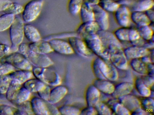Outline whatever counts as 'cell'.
Returning <instances> with one entry per match:
<instances>
[{"mask_svg":"<svg viewBox=\"0 0 154 115\" xmlns=\"http://www.w3.org/2000/svg\"><path fill=\"white\" fill-rule=\"evenodd\" d=\"M101 93L93 84L87 86L85 93V99L88 106L95 107L100 99Z\"/></svg>","mask_w":154,"mask_h":115,"instance_id":"obj_17","label":"cell"},{"mask_svg":"<svg viewBox=\"0 0 154 115\" xmlns=\"http://www.w3.org/2000/svg\"><path fill=\"white\" fill-rule=\"evenodd\" d=\"M113 33L120 42L128 41L131 42L140 37L137 29L129 27H121L117 29Z\"/></svg>","mask_w":154,"mask_h":115,"instance_id":"obj_10","label":"cell"},{"mask_svg":"<svg viewBox=\"0 0 154 115\" xmlns=\"http://www.w3.org/2000/svg\"><path fill=\"white\" fill-rule=\"evenodd\" d=\"M106 49L110 53V62L117 69L126 70L128 68V60L123 52L122 46L112 44Z\"/></svg>","mask_w":154,"mask_h":115,"instance_id":"obj_4","label":"cell"},{"mask_svg":"<svg viewBox=\"0 0 154 115\" xmlns=\"http://www.w3.org/2000/svg\"><path fill=\"white\" fill-rule=\"evenodd\" d=\"M136 29L140 37L145 40H149L154 36V29L149 25L137 26Z\"/></svg>","mask_w":154,"mask_h":115,"instance_id":"obj_37","label":"cell"},{"mask_svg":"<svg viewBox=\"0 0 154 115\" xmlns=\"http://www.w3.org/2000/svg\"><path fill=\"white\" fill-rule=\"evenodd\" d=\"M100 1V0H85L84 1L92 6L99 4Z\"/></svg>","mask_w":154,"mask_h":115,"instance_id":"obj_58","label":"cell"},{"mask_svg":"<svg viewBox=\"0 0 154 115\" xmlns=\"http://www.w3.org/2000/svg\"><path fill=\"white\" fill-rule=\"evenodd\" d=\"M140 105L143 109L151 115L154 113V100L152 97H145L140 101Z\"/></svg>","mask_w":154,"mask_h":115,"instance_id":"obj_42","label":"cell"},{"mask_svg":"<svg viewBox=\"0 0 154 115\" xmlns=\"http://www.w3.org/2000/svg\"><path fill=\"white\" fill-rule=\"evenodd\" d=\"M96 33L100 37L105 47H107L109 45L112 44L122 46L121 42L117 38L113 32L109 31L108 30L100 29Z\"/></svg>","mask_w":154,"mask_h":115,"instance_id":"obj_21","label":"cell"},{"mask_svg":"<svg viewBox=\"0 0 154 115\" xmlns=\"http://www.w3.org/2000/svg\"><path fill=\"white\" fill-rule=\"evenodd\" d=\"M16 70V68L10 64L6 62L0 63V76L8 75Z\"/></svg>","mask_w":154,"mask_h":115,"instance_id":"obj_46","label":"cell"},{"mask_svg":"<svg viewBox=\"0 0 154 115\" xmlns=\"http://www.w3.org/2000/svg\"><path fill=\"white\" fill-rule=\"evenodd\" d=\"M58 111L61 115H79L81 110L77 107L70 105H63L58 108Z\"/></svg>","mask_w":154,"mask_h":115,"instance_id":"obj_39","label":"cell"},{"mask_svg":"<svg viewBox=\"0 0 154 115\" xmlns=\"http://www.w3.org/2000/svg\"><path fill=\"white\" fill-rule=\"evenodd\" d=\"M46 102L40 97H34L31 99L30 105L34 115H50Z\"/></svg>","mask_w":154,"mask_h":115,"instance_id":"obj_15","label":"cell"},{"mask_svg":"<svg viewBox=\"0 0 154 115\" xmlns=\"http://www.w3.org/2000/svg\"><path fill=\"white\" fill-rule=\"evenodd\" d=\"M131 20L137 26L148 25L151 22L143 12L132 11L131 13Z\"/></svg>","mask_w":154,"mask_h":115,"instance_id":"obj_28","label":"cell"},{"mask_svg":"<svg viewBox=\"0 0 154 115\" xmlns=\"http://www.w3.org/2000/svg\"><path fill=\"white\" fill-rule=\"evenodd\" d=\"M46 84L37 78H32L29 79L22 84L29 92L32 93H38L45 86Z\"/></svg>","mask_w":154,"mask_h":115,"instance_id":"obj_27","label":"cell"},{"mask_svg":"<svg viewBox=\"0 0 154 115\" xmlns=\"http://www.w3.org/2000/svg\"><path fill=\"white\" fill-rule=\"evenodd\" d=\"M99 5L107 12L114 13L120 6L118 1L113 0H100Z\"/></svg>","mask_w":154,"mask_h":115,"instance_id":"obj_35","label":"cell"},{"mask_svg":"<svg viewBox=\"0 0 154 115\" xmlns=\"http://www.w3.org/2000/svg\"><path fill=\"white\" fill-rule=\"evenodd\" d=\"M12 79L9 74L0 76V93L5 94L9 86L10 85Z\"/></svg>","mask_w":154,"mask_h":115,"instance_id":"obj_44","label":"cell"},{"mask_svg":"<svg viewBox=\"0 0 154 115\" xmlns=\"http://www.w3.org/2000/svg\"><path fill=\"white\" fill-rule=\"evenodd\" d=\"M24 23L22 18L15 17V19L9 28V35L11 48V49L18 50V46L24 39Z\"/></svg>","mask_w":154,"mask_h":115,"instance_id":"obj_5","label":"cell"},{"mask_svg":"<svg viewBox=\"0 0 154 115\" xmlns=\"http://www.w3.org/2000/svg\"><path fill=\"white\" fill-rule=\"evenodd\" d=\"M146 41L147 40L143 39L141 38V37H140L139 38L136 40L131 41V43L132 44V46H136L142 47L144 48Z\"/></svg>","mask_w":154,"mask_h":115,"instance_id":"obj_53","label":"cell"},{"mask_svg":"<svg viewBox=\"0 0 154 115\" xmlns=\"http://www.w3.org/2000/svg\"><path fill=\"white\" fill-rule=\"evenodd\" d=\"M108 105L111 109L113 115H130L131 112L121 103L118 99H114L108 102Z\"/></svg>","mask_w":154,"mask_h":115,"instance_id":"obj_26","label":"cell"},{"mask_svg":"<svg viewBox=\"0 0 154 115\" xmlns=\"http://www.w3.org/2000/svg\"><path fill=\"white\" fill-rule=\"evenodd\" d=\"M94 108L97 111V115H113V112L109 106L108 104H106L100 101L99 102L95 105Z\"/></svg>","mask_w":154,"mask_h":115,"instance_id":"obj_41","label":"cell"},{"mask_svg":"<svg viewBox=\"0 0 154 115\" xmlns=\"http://www.w3.org/2000/svg\"><path fill=\"white\" fill-rule=\"evenodd\" d=\"M4 62L8 63L19 70L32 71L33 66L26 58L20 52H14L8 55Z\"/></svg>","mask_w":154,"mask_h":115,"instance_id":"obj_7","label":"cell"},{"mask_svg":"<svg viewBox=\"0 0 154 115\" xmlns=\"http://www.w3.org/2000/svg\"><path fill=\"white\" fill-rule=\"evenodd\" d=\"M92 70L97 79H107L111 81H116L119 79L117 68L109 61H104L99 57L93 61Z\"/></svg>","mask_w":154,"mask_h":115,"instance_id":"obj_1","label":"cell"},{"mask_svg":"<svg viewBox=\"0 0 154 115\" xmlns=\"http://www.w3.org/2000/svg\"><path fill=\"white\" fill-rule=\"evenodd\" d=\"M92 7L94 13V21L99 25L100 29L108 30L109 27L108 12L103 9L99 4L93 5Z\"/></svg>","mask_w":154,"mask_h":115,"instance_id":"obj_11","label":"cell"},{"mask_svg":"<svg viewBox=\"0 0 154 115\" xmlns=\"http://www.w3.org/2000/svg\"><path fill=\"white\" fill-rule=\"evenodd\" d=\"M118 99L131 112L141 107L140 101L131 93L121 96Z\"/></svg>","mask_w":154,"mask_h":115,"instance_id":"obj_18","label":"cell"},{"mask_svg":"<svg viewBox=\"0 0 154 115\" xmlns=\"http://www.w3.org/2000/svg\"><path fill=\"white\" fill-rule=\"evenodd\" d=\"M154 0H140L132 5L131 10L135 11L144 12L153 8Z\"/></svg>","mask_w":154,"mask_h":115,"instance_id":"obj_34","label":"cell"},{"mask_svg":"<svg viewBox=\"0 0 154 115\" xmlns=\"http://www.w3.org/2000/svg\"><path fill=\"white\" fill-rule=\"evenodd\" d=\"M142 82L147 87L151 88L154 86V76L146 74L142 75L140 77Z\"/></svg>","mask_w":154,"mask_h":115,"instance_id":"obj_48","label":"cell"},{"mask_svg":"<svg viewBox=\"0 0 154 115\" xmlns=\"http://www.w3.org/2000/svg\"><path fill=\"white\" fill-rule=\"evenodd\" d=\"M82 39L89 49L97 57L106 49L97 33L88 35Z\"/></svg>","mask_w":154,"mask_h":115,"instance_id":"obj_9","label":"cell"},{"mask_svg":"<svg viewBox=\"0 0 154 115\" xmlns=\"http://www.w3.org/2000/svg\"><path fill=\"white\" fill-rule=\"evenodd\" d=\"M113 1H116V0H113Z\"/></svg>","mask_w":154,"mask_h":115,"instance_id":"obj_59","label":"cell"},{"mask_svg":"<svg viewBox=\"0 0 154 115\" xmlns=\"http://www.w3.org/2000/svg\"><path fill=\"white\" fill-rule=\"evenodd\" d=\"M29 47L34 52L39 54L47 55L54 52L49 42L45 40L31 42L28 44Z\"/></svg>","mask_w":154,"mask_h":115,"instance_id":"obj_23","label":"cell"},{"mask_svg":"<svg viewBox=\"0 0 154 115\" xmlns=\"http://www.w3.org/2000/svg\"><path fill=\"white\" fill-rule=\"evenodd\" d=\"M15 15L6 13L0 16V32L9 29L15 19Z\"/></svg>","mask_w":154,"mask_h":115,"instance_id":"obj_33","label":"cell"},{"mask_svg":"<svg viewBox=\"0 0 154 115\" xmlns=\"http://www.w3.org/2000/svg\"><path fill=\"white\" fill-rule=\"evenodd\" d=\"M93 84L100 92L107 95H111L114 90L115 85L112 81L107 79H97L94 81Z\"/></svg>","mask_w":154,"mask_h":115,"instance_id":"obj_22","label":"cell"},{"mask_svg":"<svg viewBox=\"0 0 154 115\" xmlns=\"http://www.w3.org/2000/svg\"><path fill=\"white\" fill-rule=\"evenodd\" d=\"M80 115H96L97 111L94 107L87 106L81 110Z\"/></svg>","mask_w":154,"mask_h":115,"instance_id":"obj_50","label":"cell"},{"mask_svg":"<svg viewBox=\"0 0 154 115\" xmlns=\"http://www.w3.org/2000/svg\"><path fill=\"white\" fill-rule=\"evenodd\" d=\"M44 0H31L25 5L22 12L23 21L30 22L38 17L42 10Z\"/></svg>","mask_w":154,"mask_h":115,"instance_id":"obj_6","label":"cell"},{"mask_svg":"<svg viewBox=\"0 0 154 115\" xmlns=\"http://www.w3.org/2000/svg\"><path fill=\"white\" fill-rule=\"evenodd\" d=\"M79 14L82 22L94 20V13L92 7L85 1L82 5Z\"/></svg>","mask_w":154,"mask_h":115,"instance_id":"obj_29","label":"cell"},{"mask_svg":"<svg viewBox=\"0 0 154 115\" xmlns=\"http://www.w3.org/2000/svg\"><path fill=\"white\" fill-rule=\"evenodd\" d=\"M11 52V47L8 45L0 43V59Z\"/></svg>","mask_w":154,"mask_h":115,"instance_id":"obj_51","label":"cell"},{"mask_svg":"<svg viewBox=\"0 0 154 115\" xmlns=\"http://www.w3.org/2000/svg\"><path fill=\"white\" fill-rule=\"evenodd\" d=\"M17 106L14 115H34L29 101L18 104Z\"/></svg>","mask_w":154,"mask_h":115,"instance_id":"obj_38","label":"cell"},{"mask_svg":"<svg viewBox=\"0 0 154 115\" xmlns=\"http://www.w3.org/2000/svg\"><path fill=\"white\" fill-rule=\"evenodd\" d=\"M12 80H15L23 84L25 82L34 76L32 71L29 70H15L9 74Z\"/></svg>","mask_w":154,"mask_h":115,"instance_id":"obj_24","label":"cell"},{"mask_svg":"<svg viewBox=\"0 0 154 115\" xmlns=\"http://www.w3.org/2000/svg\"><path fill=\"white\" fill-rule=\"evenodd\" d=\"M31 95V93L22 86L18 91L17 93L11 102L16 105H18L27 101L29 100Z\"/></svg>","mask_w":154,"mask_h":115,"instance_id":"obj_30","label":"cell"},{"mask_svg":"<svg viewBox=\"0 0 154 115\" xmlns=\"http://www.w3.org/2000/svg\"><path fill=\"white\" fill-rule=\"evenodd\" d=\"M68 93V89L66 86L61 84L54 86L51 89L47 102L55 104L61 101Z\"/></svg>","mask_w":154,"mask_h":115,"instance_id":"obj_16","label":"cell"},{"mask_svg":"<svg viewBox=\"0 0 154 115\" xmlns=\"http://www.w3.org/2000/svg\"><path fill=\"white\" fill-rule=\"evenodd\" d=\"M100 29L99 25L95 21L85 22L77 28L76 32L80 37L83 38L91 34L97 33Z\"/></svg>","mask_w":154,"mask_h":115,"instance_id":"obj_14","label":"cell"},{"mask_svg":"<svg viewBox=\"0 0 154 115\" xmlns=\"http://www.w3.org/2000/svg\"><path fill=\"white\" fill-rule=\"evenodd\" d=\"M134 84L129 82H122L115 85L114 91L111 94L114 99L129 94L134 89Z\"/></svg>","mask_w":154,"mask_h":115,"instance_id":"obj_20","label":"cell"},{"mask_svg":"<svg viewBox=\"0 0 154 115\" xmlns=\"http://www.w3.org/2000/svg\"><path fill=\"white\" fill-rule=\"evenodd\" d=\"M123 52L128 60L140 58L142 57L149 55V49L142 47L132 46L126 48L123 50Z\"/></svg>","mask_w":154,"mask_h":115,"instance_id":"obj_19","label":"cell"},{"mask_svg":"<svg viewBox=\"0 0 154 115\" xmlns=\"http://www.w3.org/2000/svg\"><path fill=\"white\" fill-rule=\"evenodd\" d=\"M74 53L85 58H89L93 53L86 46L83 39L80 37H73L68 38Z\"/></svg>","mask_w":154,"mask_h":115,"instance_id":"obj_8","label":"cell"},{"mask_svg":"<svg viewBox=\"0 0 154 115\" xmlns=\"http://www.w3.org/2000/svg\"><path fill=\"white\" fill-rule=\"evenodd\" d=\"M83 2V0H69L67 7L69 13L73 16L79 14Z\"/></svg>","mask_w":154,"mask_h":115,"instance_id":"obj_40","label":"cell"},{"mask_svg":"<svg viewBox=\"0 0 154 115\" xmlns=\"http://www.w3.org/2000/svg\"><path fill=\"white\" fill-rule=\"evenodd\" d=\"M53 51L60 55H72L74 54L71 45L68 41L63 39H52L48 40Z\"/></svg>","mask_w":154,"mask_h":115,"instance_id":"obj_13","label":"cell"},{"mask_svg":"<svg viewBox=\"0 0 154 115\" xmlns=\"http://www.w3.org/2000/svg\"><path fill=\"white\" fill-rule=\"evenodd\" d=\"M131 11L126 5H120L114 12V17L117 23L120 27H129L131 22Z\"/></svg>","mask_w":154,"mask_h":115,"instance_id":"obj_12","label":"cell"},{"mask_svg":"<svg viewBox=\"0 0 154 115\" xmlns=\"http://www.w3.org/2000/svg\"><path fill=\"white\" fill-rule=\"evenodd\" d=\"M11 3V0H0V12H6Z\"/></svg>","mask_w":154,"mask_h":115,"instance_id":"obj_52","label":"cell"},{"mask_svg":"<svg viewBox=\"0 0 154 115\" xmlns=\"http://www.w3.org/2000/svg\"><path fill=\"white\" fill-rule=\"evenodd\" d=\"M24 35L29 41L35 42L42 40L38 30L30 24H24Z\"/></svg>","mask_w":154,"mask_h":115,"instance_id":"obj_25","label":"cell"},{"mask_svg":"<svg viewBox=\"0 0 154 115\" xmlns=\"http://www.w3.org/2000/svg\"><path fill=\"white\" fill-rule=\"evenodd\" d=\"M134 87L138 93L142 97H151L152 94V90L149 87L146 86L141 80L140 77L135 79L134 83Z\"/></svg>","mask_w":154,"mask_h":115,"instance_id":"obj_31","label":"cell"},{"mask_svg":"<svg viewBox=\"0 0 154 115\" xmlns=\"http://www.w3.org/2000/svg\"><path fill=\"white\" fill-rule=\"evenodd\" d=\"M146 65L147 74L154 76V63H149Z\"/></svg>","mask_w":154,"mask_h":115,"instance_id":"obj_56","label":"cell"},{"mask_svg":"<svg viewBox=\"0 0 154 115\" xmlns=\"http://www.w3.org/2000/svg\"><path fill=\"white\" fill-rule=\"evenodd\" d=\"M24 9V6L20 4L12 2L8 9L6 11V13H12L14 15H18L22 13Z\"/></svg>","mask_w":154,"mask_h":115,"instance_id":"obj_45","label":"cell"},{"mask_svg":"<svg viewBox=\"0 0 154 115\" xmlns=\"http://www.w3.org/2000/svg\"><path fill=\"white\" fill-rule=\"evenodd\" d=\"M22 86V84L15 80H12L10 85L6 92V97L7 100L11 102L15 95L17 93L20 88Z\"/></svg>","mask_w":154,"mask_h":115,"instance_id":"obj_36","label":"cell"},{"mask_svg":"<svg viewBox=\"0 0 154 115\" xmlns=\"http://www.w3.org/2000/svg\"><path fill=\"white\" fill-rule=\"evenodd\" d=\"M32 71L34 76L48 86H57L62 84L61 76L57 72L48 67H36Z\"/></svg>","mask_w":154,"mask_h":115,"instance_id":"obj_3","label":"cell"},{"mask_svg":"<svg viewBox=\"0 0 154 115\" xmlns=\"http://www.w3.org/2000/svg\"><path fill=\"white\" fill-rule=\"evenodd\" d=\"M131 115H151L147 111L143 109L141 107L137 109L136 110L131 112Z\"/></svg>","mask_w":154,"mask_h":115,"instance_id":"obj_54","label":"cell"},{"mask_svg":"<svg viewBox=\"0 0 154 115\" xmlns=\"http://www.w3.org/2000/svg\"><path fill=\"white\" fill-rule=\"evenodd\" d=\"M50 90H51V88H50L49 86L46 84L45 87L41 90L38 91L37 93L39 96V97L47 102L48 100V97H49Z\"/></svg>","mask_w":154,"mask_h":115,"instance_id":"obj_49","label":"cell"},{"mask_svg":"<svg viewBox=\"0 0 154 115\" xmlns=\"http://www.w3.org/2000/svg\"><path fill=\"white\" fill-rule=\"evenodd\" d=\"M83 1H85V0H83Z\"/></svg>","mask_w":154,"mask_h":115,"instance_id":"obj_60","label":"cell"},{"mask_svg":"<svg viewBox=\"0 0 154 115\" xmlns=\"http://www.w3.org/2000/svg\"><path fill=\"white\" fill-rule=\"evenodd\" d=\"M146 15L149 19L151 22H154V11L152 8L147 10L144 12Z\"/></svg>","mask_w":154,"mask_h":115,"instance_id":"obj_55","label":"cell"},{"mask_svg":"<svg viewBox=\"0 0 154 115\" xmlns=\"http://www.w3.org/2000/svg\"><path fill=\"white\" fill-rule=\"evenodd\" d=\"M16 108H13L6 104H0V115H14Z\"/></svg>","mask_w":154,"mask_h":115,"instance_id":"obj_47","label":"cell"},{"mask_svg":"<svg viewBox=\"0 0 154 115\" xmlns=\"http://www.w3.org/2000/svg\"><path fill=\"white\" fill-rule=\"evenodd\" d=\"M18 50L23 54L31 64L35 67H48L54 64L53 60L46 55L39 54L32 51L28 44L22 43L19 46Z\"/></svg>","mask_w":154,"mask_h":115,"instance_id":"obj_2","label":"cell"},{"mask_svg":"<svg viewBox=\"0 0 154 115\" xmlns=\"http://www.w3.org/2000/svg\"><path fill=\"white\" fill-rule=\"evenodd\" d=\"M141 61L146 64H148L149 63H154V60L152 59L149 56V55H146L142 57V58H140Z\"/></svg>","mask_w":154,"mask_h":115,"instance_id":"obj_57","label":"cell"},{"mask_svg":"<svg viewBox=\"0 0 154 115\" xmlns=\"http://www.w3.org/2000/svg\"><path fill=\"white\" fill-rule=\"evenodd\" d=\"M79 37L76 32H65L57 34H52L46 36L43 40L48 41L52 39H63L64 38H69L71 37Z\"/></svg>","mask_w":154,"mask_h":115,"instance_id":"obj_43","label":"cell"},{"mask_svg":"<svg viewBox=\"0 0 154 115\" xmlns=\"http://www.w3.org/2000/svg\"><path fill=\"white\" fill-rule=\"evenodd\" d=\"M129 65L134 72L141 75L147 74L146 64L143 63L140 58L131 59Z\"/></svg>","mask_w":154,"mask_h":115,"instance_id":"obj_32","label":"cell"}]
</instances>
